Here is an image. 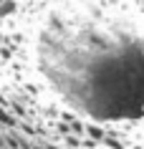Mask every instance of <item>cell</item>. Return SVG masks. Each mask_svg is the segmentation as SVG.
<instances>
[{"label": "cell", "instance_id": "1", "mask_svg": "<svg viewBox=\"0 0 144 149\" xmlns=\"http://www.w3.org/2000/svg\"><path fill=\"white\" fill-rule=\"evenodd\" d=\"M86 136L96 139L99 144H104V139H106V126L96 124V121H88V124H86Z\"/></svg>", "mask_w": 144, "mask_h": 149}, {"label": "cell", "instance_id": "4", "mask_svg": "<svg viewBox=\"0 0 144 149\" xmlns=\"http://www.w3.org/2000/svg\"><path fill=\"white\" fill-rule=\"evenodd\" d=\"M101 147H106V149H124V141H121L119 136L106 134V139H104V144H101Z\"/></svg>", "mask_w": 144, "mask_h": 149}, {"label": "cell", "instance_id": "3", "mask_svg": "<svg viewBox=\"0 0 144 149\" xmlns=\"http://www.w3.org/2000/svg\"><path fill=\"white\" fill-rule=\"evenodd\" d=\"M18 13V0H5L3 5H0V15L3 18H10Z\"/></svg>", "mask_w": 144, "mask_h": 149}, {"label": "cell", "instance_id": "2", "mask_svg": "<svg viewBox=\"0 0 144 149\" xmlns=\"http://www.w3.org/2000/svg\"><path fill=\"white\" fill-rule=\"evenodd\" d=\"M0 126L8 129V132L10 129H18V119L8 111V106H0Z\"/></svg>", "mask_w": 144, "mask_h": 149}, {"label": "cell", "instance_id": "5", "mask_svg": "<svg viewBox=\"0 0 144 149\" xmlns=\"http://www.w3.org/2000/svg\"><path fill=\"white\" fill-rule=\"evenodd\" d=\"M99 147H101V144H99L96 139H91V136H83V149H99Z\"/></svg>", "mask_w": 144, "mask_h": 149}, {"label": "cell", "instance_id": "7", "mask_svg": "<svg viewBox=\"0 0 144 149\" xmlns=\"http://www.w3.org/2000/svg\"><path fill=\"white\" fill-rule=\"evenodd\" d=\"M134 149H142V147H134Z\"/></svg>", "mask_w": 144, "mask_h": 149}, {"label": "cell", "instance_id": "6", "mask_svg": "<svg viewBox=\"0 0 144 149\" xmlns=\"http://www.w3.org/2000/svg\"><path fill=\"white\" fill-rule=\"evenodd\" d=\"M3 20H5V18H3V15H0V28H3Z\"/></svg>", "mask_w": 144, "mask_h": 149}]
</instances>
